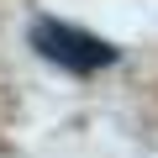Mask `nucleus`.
Listing matches in <instances>:
<instances>
[{
    "label": "nucleus",
    "instance_id": "obj_1",
    "mask_svg": "<svg viewBox=\"0 0 158 158\" xmlns=\"http://www.w3.org/2000/svg\"><path fill=\"white\" fill-rule=\"evenodd\" d=\"M32 48H37L53 69H74V74H100V69L116 63V48H111V42H100V37L85 32V27L48 21V16L32 27Z\"/></svg>",
    "mask_w": 158,
    "mask_h": 158
}]
</instances>
